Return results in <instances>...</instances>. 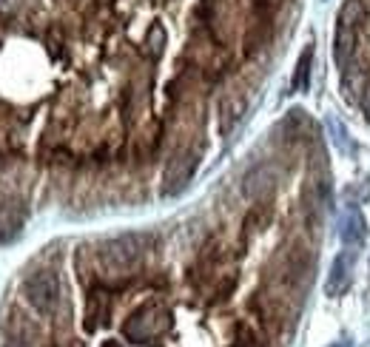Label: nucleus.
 <instances>
[{
    "label": "nucleus",
    "instance_id": "obj_1",
    "mask_svg": "<svg viewBox=\"0 0 370 347\" xmlns=\"http://www.w3.org/2000/svg\"><path fill=\"white\" fill-rule=\"evenodd\" d=\"M364 20H367V12H364L362 0H345V6L339 9V20H336V34H334V60L342 71H348L350 63L356 60L359 34H362Z\"/></svg>",
    "mask_w": 370,
    "mask_h": 347
},
{
    "label": "nucleus",
    "instance_id": "obj_2",
    "mask_svg": "<svg viewBox=\"0 0 370 347\" xmlns=\"http://www.w3.org/2000/svg\"><path fill=\"white\" fill-rule=\"evenodd\" d=\"M145 245H148V236H143V234L117 236L100 248V259L111 271L122 274V271H131L140 265V259L145 256Z\"/></svg>",
    "mask_w": 370,
    "mask_h": 347
},
{
    "label": "nucleus",
    "instance_id": "obj_3",
    "mask_svg": "<svg viewBox=\"0 0 370 347\" xmlns=\"http://www.w3.org/2000/svg\"><path fill=\"white\" fill-rule=\"evenodd\" d=\"M23 296L37 313H55L60 302V279L55 271H34L23 279Z\"/></svg>",
    "mask_w": 370,
    "mask_h": 347
},
{
    "label": "nucleus",
    "instance_id": "obj_4",
    "mask_svg": "<svg viewBox=\"0 0 370 347\" xmlns=\"http://www.w3.org/2000/svg\"><path fill=\"white\" fill-rule=\"evenodd\" d=\"M171 327V313L159 305V302H151V305H143L137 308L129 322H126V336L131 341H145V339H154L159 333H166Z\"/></svg>",
    "mask_w": 370,
    "mask_h": 347
},
{
    "label": "nucleus",
    "instance_id": "obj_5",
    "mask_svg": "<svg viewBox=\"0 0 370 347\" xmlns=\"http://www.w3.org/2000/svg\"><path fill=\"white\" fill-rule=\"evenodd\" d=\"M197 165H199V154H197V151H180V154L171 160V165L166 168V194H169V197H171V194H180V191L191 183Z\"/></svg>",
    "mask_w": 370,
    "mask_h": 347
},
{
    "label": "nucleus",
    "instance_id": "obj_6",
    "mask_svg": "<svg viewBox=\"0 0 370 347\" xmlns=\"http://www.w3.org/2000/svg\"><path fill=\"white\" fill-rule=\"evenodd\" d=\"M350 282H353V253L342 250L331 265V276H327L325 290H327V296H345Z\"/></svg>",
    "mask_w": 370,
    "mask_h": 347
},
{
    "label": "nucleus",
    "instance_id": "obj_7",
    "mask_svg": "<svg viewBox=\"0 0 370 347\" xmlns=\"http://www.w3.org/2000/svg\"><path fill=\"white\" fill-rule=\"evenodd\" d=\"M23 205H17V202H0V245L3 242H9V239H15L17 234H20V228H23Z\"/></svg>",
    "mask_w": 370,
    "mask_h": 347
},
{
    "label": "nucleus",
    "instance_id": "obj_8",
    "mask_svg": "<svg viewBox=\"0 0 370 347\" xmlns=\"http://www.w3.org/2000/svg\"><path fill=\"white\" fill-rule=\"evenodd\" d=\"M242 114H245V97L242 94L222 97V103H220V134L222 137H228L234 132L236 122L242 120Z\"/></svg>",
    "mask_w": 370,
    "mask_h": 347
},
{
    "label": "nucleus",
    "instance_id": "obj_9",
    "mask_svg": "<svg viewBox=\"0 0 370 347\" xmlns=\"http://www.w3.org/2000/svg\"><path fill=\"white\" fill-rule=\"evenodd\" d=\"M364 236H367V222L359 208H348L345 220H342V242L348 248H359L364 245Z\"/></svg>",
    "mask_w": 370,
    "mask_h": 347
},
{
    "label": "nucleus",
    "instance_id": "obj_10",
    "mask_svg": "<svg viewBox=\"0 0 370 347\" xmlns=\"http://www.w3.org/2000/svg\"><path fill=\"white\" fill-rule=\"evenodd\" d=\"M106 322H108V302H106V296L92 293L89 308H86V330H97Z\"/></svg>",
    "mask_w": 370,
    "mask_h": 347
},
{
    "label": "nucleus",
    "instance_id": "obj_11",
    "mask_svg": "<svg viewBox=\"0 0 370 347\" xmlns=\"http://www.w3.org/2000/svg\"><path fill=\"white\" fill-rule=\"evenodd\" d=\"M311 63H313V46H305V52L297 60V71H294V83H291L294 92H305L311 85Z\"/></svg>",
    "mask_w": 370,
    "mask_h": 347
},
{
    "label": "nucleus",
    "instance_id": "obj_12",
    "mask_svg": "<svg viewBox=\"0 0 370 347\" xmlns=\"http://www.w3.org/2000/svg\"><path fill=\"white\" fill-rule=\"evenodd\" d=\"M268 220H271V213H268V208L265 205H257L248 216H245V228H248V234H254V231H262L265 225H268Z\"/></svg>",
    "mask_w": 370,
    "mask_h": 347
},
{
    "label": "nucleus",
    "instance_id": "obj_13",
    "mask_svg": "<svg viewBox=\"0 0 370 347\" xmlns=\"http://www.w3.org/2000/svg\"><path fill=\"white\" fill-rule=\"evenodd\" d=\"M359 106H362V111H364V117L370 120V83H364V89L359 92Z\"/></svg>",
    "mask_w": 370,
    "mask_h": 347
},
{
    "label": "nucleus",
    "instance_id": "obj_14",
    "mask_svg": "<svg viewBox=\"0 0 370 347\" xmlns=\"http://www.w3.org/2000/svg\"><path fill=\"white\" fill-rule=\"evenodd\" d=\"M15 9V0H0V12H12Z\"/></svg>",
    "mask_w": 370,
    "mask_h": 347
},
{
    "label": "nucleus",
    "instance_id": "obj_15",
    "mask_svg": "<svg viewBox=\"0 0 370 347\" xmlns=\"http://www.w3.org/2000/svg\"><path fill=\"white\" fill-rule=\"evenodd\" d=\"M6 347H29V344H26V341H23V339H12V341H9V344H6Z\"/></svg>",
    "mask_w": 370,
    "mask_h": 347
},
{
    "label": "nucleus",
    "instance_id": "obj_16",
    "mask_svg": "<svg viewBox=\"0 0 370 347\" xmlns=\"http://www.w3.org/2000/svg\"><path fill=\"white\" fill-rule=\"evenodd\" d=\"M103 347H120V344H117V341H106Z\"/></svg>",
    "mask_w": 370,
    "mask_h": 347
},
{
    "label": "nucleus",
    "instance_id": "obj_17",
    "mask_svg": "<svg viewBox=\"0 0 370 347\" xmlns=\"http://www.w3.org/2000/svg\"><path fill=\"white\" fill-rule=\"evenodd\" d=\"M331 347H348V341H339V344H331Z\"/></svg>",
    "mask_w": 370,
    "mask_h": 347
},
{
    "label": "nucleus",
    "instance_id": "obj_18",
    "mask_svg": "<svg viewBox=\"0 0 370 347\" xmlns=\"http://www.w3.org/2000/svg\"><path fill=\"white\" fill-rule=\"evenodd\" d=\"M231 347H242V344H231Z\"/></svg>",
    "mask_w": 370,
    "mask_h": 347
}]
</instances>
